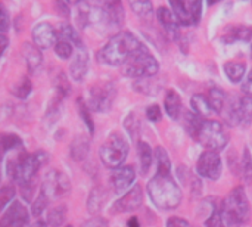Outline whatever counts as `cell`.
I'll return each mask as SVG.
<instances>
[{"mask_svg": "<svg viewBox=\"0 0 252 227\" xmlns=\"http://www.w3.org/2000/svg\"><path fill=\"white\" fill-rule=\"evenodd\" d=\"M148 194L155 207L161 210H174L180 205L183 194L176 180L171 176V171H159L149 180Z\"/></svg>", "mask_w": 252, "mask_h": 227, "instance_id": "6da1fadb", "label": "cell"}, {"mask_svg": "<svg viewBox=\"0 0 252 227\" xmlns=\"http://www.w3.org/2000/svg\"><path fill=\"white\" fill-rule=\"evenodd\" d=\"M143 47L142 41L130 31L115 34L99 52V59L112 66H123L124 62Z\"/></svg>", "mask_w": 252, "mask_h": 227, "instance_id": "7a4b0ae2", "label": "cell"}, {"mask_svg": "<svg viewBox=\"0 0 252 227\" xmlns=\"http://www.w3.org/2000/svg\"><path fill=\"white\" fill-rule=\"evenodd\" d=\"M49 161L46 152L38 151L34 154L22 152L16 158L10 160L7 164V174L13 179L19 186H25L32 183L38 170Z\"/></svg>", "mask_w": 252, "mask_h": 227, "instance_id": "3957f363", "label": "cell"}, {"mask_svg": "<svg viewBox=\"0 0 252 227\" xmlns=\"http://www.w3.org/2000/svg\"><path fill=\"white\" fill-rule=\"evenodd\" d=\"M221 216L226 227H241L251 219V207L245 189L235 188L221 202Z\"/></svg>", "mask_w": 252, "mask_h": 227, "instance_id": "277c9868", "label": "cell"}, {"mask_svg": "<svg viewBox=\"0 0 252 227\" xmlns=\"http://www.w3.org/2000/svg\"><path fill=\"white\" fill-rule=\"evenodd\" d=\"M159 71L158 61L143 46L134 55H131L123 65V74L130 78H151Z\"/></svg>", "mask_w": 252, "mask_h": 227, "instance_id": "5b68a950", "label": "cell"}, {"mask_svg": "<svg viewBox=\"0 0 252 227\" xmlns=\"http://www.w3.org/2000/svg\"><path fill=\"white\" fill-rule=\"evenodd\" d=\"M195 140H198L204 148H207V151L220 152L227 146L229 134H227V131L224 130V126L220 121L204 120Z\"/></svg>", "mask_w": 252, "mask_h": 227, "instance_id": "8992f818", "label": "cell"}, {"mask_svg": "<svg viewBox=\"0 0 252 227\" xmlns=\"http://www.w3.org/2000/svg\"><path fill=\"white\" fill-rule=\"evenodd\" d=\"M102 162L108 168H120L128 155V143L121 134H111L99 151Z\"/></svg>", "mask_w": 252, "mask_h": 227, "instance_id": "52a82bcc", "label": "cell"}, {"mask_svg": "<svg viewBox=\"0 0 252 227\" xmlns=\"http://www.w3.org/2000/svg\"><path fill=\"white\" fill-rule=\"evenodd\" d=\"M117 89L109 81H100L90 87L87 108L96 112H108L115 100Z\"/></svg>", "mask_w": 252, "mask_h": 227, "instance_id": "ba28073f", "label": "cell"}, {"mask_svg": "<svg viewBox=\"0 0 252 227\" xmlns=\"http://www.w3.org/2000/svg\"><path fill=\"white\" fill-rule=\"evenodd\" d=\"M69 191H71V183H69V179L63 173L52 170L46 174L41 192L49 198V201L61 198L66 195Z\"/></svg>", "mask_w": 252, "mask_h": 227, "instance_id": "9c48e42d", "label": "cell"}, {"mask_svg": "<svg viewBox=\"0 0 252 227\" xmlns=\"http://www.w3.org/2000/svg\"><path fill=\"white\" fill-rule=\"evenodd\" d=\"M196 171L201 177L217 180L223 171V162L219 152L214 151H204L196 162Z\"/></svg>", "mask_w": 252, "mask_h": 227, "instance_id": "30bf717a", "label": "cell"}, {"mask_svg": "<svg viewBox=\"0 0 252 227\" xmlns=\"http://www.w3.org/2000/svg\"><path fill=\"white\" fill-rule=\"evenodd\" d=\"M143 202V191L139 185L133 186L123 198H120L111 208L112 214H124L137 210Z\"/></svg>", "mask_w": 252, "mask_h": 227, "instance_id": "8fae6325", "label": "cell"}, {"mask_svg": "<svg viewBox=\"0 0 252 227\" xmlns=\"http://www.w3.org/2000/svg\"><path fill=\"white\" fill-rule=\"evenodd\" d=\"M28 223H30L28 211L19 201L12 202V205L6 210V213L0 219V227H28Z\"/></svg>", "mask_w": 252, "mask_h": 227, "instance_id": "7c38bea8", "label": "cell"}, {"mask_svg": "<svg viewBox=\"0 0 252 227\" xmlns=\"http://www.w3.org/2000/svg\"><path fill=\"white\" fill-rule=\"evenodd\" d=\"M32 40L37 49H49L56 43V31L47 22H40L32 30Z\"/></svg>", "mask_w": 252, "mask_h": 227, "instance_id": "4fadbf2b", "label": "cell"}, {"mask_svg": "<svg viewBox=\"0 0 252 227\" xmlns=\"http://www.w3.org/2000/svg\"><path fill=\"white\" fill-rule=\"evenodd\" d=\"M136 179V171L131 165H126V167H120L117 168L112 176H111V185L114 188V191L117 194L126 192L127 189L131 188V185L134 183Z\"/></svg>", "mask_w": 252, "mask_h": 227, "instance_id": "5bb4252c", "label": "cell"}, {"mask_svg": "<svg viewBox=\"0 0 252 227\" xmlns=\"http://www.w3.org/2000/svg\"><path fill=\"white\" fill-rule=\"evenodd\" d=\"M89 69V53L86 46H80L77 47V52L74 55V59L71 61L69 65V74L72 77V80L75 81H83L86 74Z\"/></svg>", "mask_w": 252, "mask_h": 227, "instance_id": "9a60e30c", "label": "cell"}, {"mask_svg": "<svg viewBox=\"0 0 252 227\" xmlns=\"http://www.w3.org/2000/svg\"><path fill=\"white\" fill-rule=\"evenodd\" d=\"M157 16H158V21L159 24L162 25V28L165 30V32L170 35L171 40L174 41H180L182 40V34H180V28H179V24L173 15V12L165 7V6H161L158 10H157Z\"/></svg>", "mask_w": 252, "mask_h": 227, "instance_id": "2e32d148", "label": "cell"}, {"mask_svg": "<svg viewBox=\"0 0 252 227\" xmlns=\"http://www.w3.org/2000/svg\"><path fill=\"white\" fill-rule=\"evenodd\" d=\"M105 16H106V25L111 28L121 27L124 22V7L121 1H103L102 3Z\"/></svg>", "mask_w": 252, "mask_h": 227, "instance_id": "e0dca14e", "label": "cell"}, {"mask_svg": "<svg viewBox=\"0 0 252 227\" xmlns=\"http://www.w3.org/2000/svg\"><path fill=\"white\" fill-rule=\"evenodd\" d=\"M238 126H250L252 123V96H242L236 102Z\"/></svg>", "mask_w": 252, "mask_h": 227, "instance_id": "ac0fdd59", "label": "cell"}, {"mask_svg": "<svg viewBox=\"0 0 252 227\" xmlns=\"http://www.w3.org/2000/svg\"><path fill=\"white\" fill-rule=\"evenodd\" d=\"M22 55H24V59H25V64L28 66V71L30 72H34L38 69V66L41 65V52L40 49H37L34 44L31 43H24L22 44Z\"/></svg>", "mask_w": 252, "mask_h": 227, "instance_id": "d6986e66", "label": "cell"}, {"mask_svg": "<svg viewBox=\"0 0 252 227\" xmlns=\"http://www.w3.org/2000/svg\"><path fill=\"white\" fill-rule=\"evenodd\" d=\"M165 112L171 120H177L182 114V99L176 90H168L164 99Z\"/></svg>", "mask_w": 252, "mask_h": 227, "instance_id": "ffe728a7", "label": "cell"}, {"mask_svg": "<svg viewBox=\"0 0 252 227\" xmlns=\"http://www.w3.org/2000/svg\"><path fill=\"white\" fill-rule=\"evenodd\" d=\"M170 6H171V12L179 25H185V27L195 25L186 1H170Z\"/></svg>", "mask_w": 252, "mask_h": 227, "instance_id": "44dd1931", "label": "cell"}, {"mask_svg": "<svg viewBox=\"0 0 252 227\" xmlns=\"http://www.w3.org/2000/svg\"><path fill=\"white\" fill-rule=\"evenodd\" d=\"M207 97H208L213 114H221L224 106H226V102L229 99L226 92L223 89H220V87H213Z\"/></svg>", "mask_w": 252, "mask_h": 227, "instance_id": "7402d4cb", "label": "cell"}, {"mask_svg": "<svg viewBox=\"0 0 252 227\" xmlns=\"http://www.w3.org/2000/svg\"><path fill=\"white\" fill-rule=\"evenodd\" d=\"M89 148H90V143H89V139L84 137V136H77L72 143H71V148H69V155L74 161H84L87 154H89Z\"/></svg>", "mask_w": 252, "mask_h": 227, "instance_id": "603a6c76", "label": "cell"}, {"mask_svg": "<svg viewBox=\"0 0 252 227\" xmlns=\"http://www.w3.org/2000/svg\"><path fill=\"white\" fill-rule=\"evenodd\" d=\"M137 152H139V162H140V173L143 176L148 174L152 161H154V151L146 142H139L137 143Z\"/></svg>", "mask_w": 252, "mask_h": 227, "instance_id": "cb8c5ba5", "label": "cell"}, {"mask_svg": "<svg viewBox=\"0 0 252 227\" xmlns=\"http://www.w3.org/2000/svg\"><path fill=\"white\" fill-rule=\"evenodd\" d=\"M190 105H192V109H193L192 112L196 114L201 118H207V117H210L213 114L208 97L205 95H202V93L193 95L192 99H190Z\"/></svg>", "mask_w": 252, "mask_h": 227, "instance_id": "d4e9b609", "label": "cell"}, {"mask_svg": "<svg viewBox=\"0 0 252 227\" xmlns=\"http://www.w3.org/2000/svg\"><path fill=\"white\" fill-rule=\"evenodd\" d=\"M245 71H247L245 62L230 61L224 64V72L232 83H241L245 75Z\"/></svg>", "mask_w": 252, "mask_h": 227, "instance_id": "484cf974", "label": "cell"}, {"mask_svg": "<svg viewBox=\"0 0 252 227\" xmlns=\"http://www.w3.org/2000/svg\"><path fill=\"white\" fill-rule=\"evenodd\" d=\"M252 40V27L247 25H238L232 27L229 34L224 35L226 43H233V41H251Z\"/></svg>", "mask_w": 252, "mask_h": 227, "instance_id": "4316f807", "label": "cell"}, {"mask_svg": "<svg viewBox=\"0 0 252 227\" xmlns=\"http://www.w3.org/2000/svg\"><path fill=\"white\" fill-rule=\"evenodd\" d=\"M202 123H204V118L198 117L196 114H193V112H185L183 126H185V129H186V131H188V134L190 137L196 139Z\"/></svg>", "mask_w": 252, "mask_h": 227, "instance_id": "83f0119b", "label": "cell"}, {"mask_svg": "<svg viewBox=\"0 0 252 227\" xmlns=\"http://www.w3.org/2000/svg\"><path fill=\"white\" fill-rule=\"evenodd\" d=\"M59 37L61 40H65L68 43H71L74 47H80L83 46V41L78 35V32L74 30V27L71 24H62L59 28Z\"/></svg>", "mask_w": 252, "mask_h": 227, "instance_id": "f1b7e54d", "label": "cell"}, {"mask_svg": "<svg viewBox=\"0 0 252 227\" xmlns=\"http://www.w3.org/2000/svg\"><path fill=\"white\" fill-rule=\"evenodd\" d=\"M103 199H105V194L102 191V188H93L87 201V208L92 214H96L100 211L102 205H103Z\"/></svg>", "mask_w": 252, "mask_h": 227, "instance_id": "f546056e", "label": "cell"}, {"mask_svg": "<svg viewBox=\"0 0 252 227\" xmlns=\"http://www.w3.org/2000/svg\"><path fill=\"white\" fill-rule=\"evenodd\" d=\"M130 7L139 18L145 21H149L154 16V6L151 1H131Z\"/></svg>", "mask_w": 252, "mask_h": 227, "instance_id": "4dcf8cb0", "label": "cell"}, {"mask_svg": "<svg viewBox=\"0 0 252 227\" xmlns=\"http://www.w3.org/2000/svg\"><path fill=\"white\" fill-rule=\"evenodd\" d=\"M205 227H226L221 216V202H213L211 213L205 220Z\"/></svg>", "mask_w": 252, "mask_h": 227, "instance_id": "1f68e13d", "label": "cell"}, {"mask_svg": "<svg viewBox=\"0 0 252 227\" xmlns=\"http://www.w3.org/2000/svg\"><path fill=\"white\" fill-rule=\"evenodd\" d=\"M65 220H66V207L65 205L55 207L47 214V223L52 227H61L65 223Z\"/></svg>", "mask_w": 252, "mask_h": 227, "instance_id": "d6a6232c", "label": "cell"}, {"mask_svg": "<svg viewBox=\"0 0 252 227\" xmlns=\"http://www.w3.org/2000/svg\"><path fill=\"white\" fill-rule=\"evenodd\" d=\"M241 173H242V179L247 183H252V157L248 148H244L242 161H241Z\"/></svg>", "mask_w": 252, "mask_h": 227, "instance_id": "836d02e7", "label": "cell"}, {"mask_svg": "<svg viewBox=\"0 0 252 227\" xmlns=\"http://www.w3.org/2000/svg\"><path fill=\"white\" fill-rule=\"evenodd\" d=\"M154 157L157 160V170L159 171H171V161L167 154V151L161 146H158L154 152Z\"/></svg>", "mask_w": 252, "mask_h": 227, "instance_id": "e575fe53", "label": "cell"}, {"mask_svg": "<svg viewBox=\"0 0 252 227\" xmlns=\"http://www.w3.org/2000/svg\"><path fill=\"white\" fill-rule=\"evenodd\" d=\"M31 90H32V84H31L30 78L24 77L15 84V87L12 89V93L19 99H27L28 95L31 93Z\"/></svg>", "mask_w": 252, "mask_h": 227, "instance_id": "d590c367", "label": "cell"}, {"mask_svg": "<svg viewBox=\"0 0 252 227\" xmlns=\"http://www.w3.org/2000/svg\"><path fill=\"white\" fill-rule=\"evenodd\" d=\"M77 106H78V112H80L81 120L86 123V126H87V129H89V133L93 134V133H94V123H93V120H92L90 109L87 108V105H86L81 99L77 100Z\"/></svg>", "mask_w": 252, "mask_h": 227, "instance_id": "8d00e7d4", "label": "cell"}, {"mask_svg": "<svg viewBox=\"0 0 252 227\" xmlns=\"http://www.w3.org/2000/svg\"><path fill=\"white\" fill-rule=\"evenodd\" d=\"M55 53L61 58V59H69L74 53V46L65 40H59L55 43Z\"/></svg>", "mask_w": 252, "mask_h": 227, "instance_id": "74e56055", "label": "cell"}, {"mask_svg": "<svg viewBox=\"0 0 252 227\" xmlns=\"http://www.w3.org/2000/svg\"><path fill=\"white\" fill-rule=\"evenodd\" d=\"M69 92H71V86H69L68 78L63 74H59L58 80H56V96L63 99Z\"/></svg>", "mask_w": 252, "mask_h": 227, "instance_id": "f35d334b", "label": "cell"}, {"mask_svg": "<svg viewBox=\"0 0 252 227\" xmlns=\"http://www.w3.org/2000/svg\"><path fill=\"white\" fill-rule=\"evenodd\" d=\"M47 204H49V198L40 191L38 196L35 198V202L32 204V214L37 216V217H38L40 214H43L44 210L47 208Z\"/></svg>", "mask_w": 252, "mask_h": 227, "instance_id": "ab89813d", "label": "cell"}, {"mask_svg": "<svg viewBox=\"0 0 252 227\" xmlns=\"http://www.w3.org/2000/svg\"><path fill=\"white\" fill-rule=\"evenodd\" d=\"M13 196H15V188L13 186H3L1 189H0V211L13 199Z\"/></svg>", "mask_w": 252, "mask_h": 227, "instance_id": "60d3db41", "label": "cell"}, {"mask_svg": "<svg viewBox=\"0 0 252 227\" xmlns=\"http://www.w3.org/2000/svg\"><path fill=\"white\" fill-rule=\"evenodd\" d=\"M189 10H190V15H192V19H193V24L198 25L199 21H201V16H202V1H186Z\"/></svg>", "mask_w": 252, "mask_h": 227, "instance_id": "b9f144b4", "label": "cell"}, {"mask_svg": "<svg viewBox=\"0 0 252 227\" xmlns=\"http://www.w3.org/2000/svg\"><path fill=\"white\" fill-rule=\"evenodd\" d=\"M146 118H148L149 121H152V123L161 121V118H162V111H161L159 105H151V106H148V109H146Z\"/></svg>", "mask_w": 252, "mask_h": 227, "instance_id": "7bdbcfd3", "label": "cell"}, {"mask_svg": "<svg viewBox=\"0 0 252 227\" xmlns=\"http://www.w3.org/2000/svg\"><path fill=\"white\" fill-rule=\"evenodd\" d=\"M9 24H10V21H9L7 10H6V7L0 3V32L7 31V30H9Z\"/></svg>", "mask_w": 252, "mask_h": 227, "instance_id": "ee69618b", "label": "cell"}, {"mask_svg": "<svg viewBox=\"0 0 252 227\" xmlns=\"http://www.w3.org/2000/svg\"><path fill=\"white\" fill-rule=\"evenodd\" d=\"M81 227H109L108 226V222L103 219V217H92L89 220H86Z\"/></svg>", "mask_w": 252, "mask_h": 227, "instance_id": "f6af8a7d", "label": "cell"}, {"mask_svg": "<svg viewBox=\"0 0 252 227\" xmlns=\"http://www.w3.org/2000/svg\"><path fill=\"white\" fill-rule=\"evenodd\" d=\"M167 227H192V225L182 217H170L167 220Z\"/></svg>", "mask_w": 252, "mask_h": 227, "instance_id": "bcb514c9", "label": "cell"}, {"mask_svg": "<svg viewBox=\"0 0 252 227\" xmlns=\"http://www.w3.org/2000/svg\"><path fill=\"white\" fill-rule=\"evenodd\" d=\"M55 6H56V9L59 10V13H61V15H63V16H69V12H71V6H69V3H66V1H56V3H55Z\"/></svg>", "mask_w": 252, "mask_h": 227, "instance_id": "7dc6e473", "label": "cell"}, {"mask_svg": "<svg viewBox=\"0 0 252 227\" xmlns=\"http://www.w3.org/2000/svg\"><path fill=\"white\" fill-rule=\"evenodd\" d=\"M242 92L245 93V96H252V71L248 74L247 80L242 83Z\"/></svg>", "mask_w": 252, "mask_h": 227, "instance_id": "c3c4849f", "label": "cell"}, {"mask_svg": "<svg viewBox=\"0 0 252 227\" xmlns=\"http://www.w3.org/2000/svg\"><path fill=\"white\" fill-rule=\"evenodd\" d=\"M7 44H9V38H7L6 35L0 34V56L4 53V50H6Z\"/></svg>", "mask_w": 252, "mask_h": 227, "instance_id": "681fc988", "label": "cell"}, {"mask_svg": "<svg viewBox=\"0 0 252 227\" xmlns=\"http://www.w3.org/2000/svg\"><path fill=\"white\" fill-rule=\"evenodd\" d=\"M128 227H140L137 217H131V219L128 220Z\"/></svg>", "mask_w": 252, "mask_h": 227, "instance_id": "f907efd6", "label": "cell"}, {"mask_svg": "<svg viewBox=\"0 0 252 227\" xmlns=\"http://www.w3.org/2000/svg\"><path fill=\"white\" fill-rule=\"evenodd\" d=\"M0 179H1V158H0Z\"/></svg>", "mask_w": 252, "mask_h": 227, "instance_id": "816d5d0a", "label": "cell"}, {"mask_svg": "<svg viewBox=\"0 0 252 227\" xmlns=\"http://www.w3.org/2000/svg\"><path fill=\"white\" fill-rule=\"evenodd\" d=\"M65 227H72V226H65Z\"/></svg>", "mask_w": 252, "mask_h": 227, "instance_id": "f5cc1de1", "label": "cell"}]
</instances>
